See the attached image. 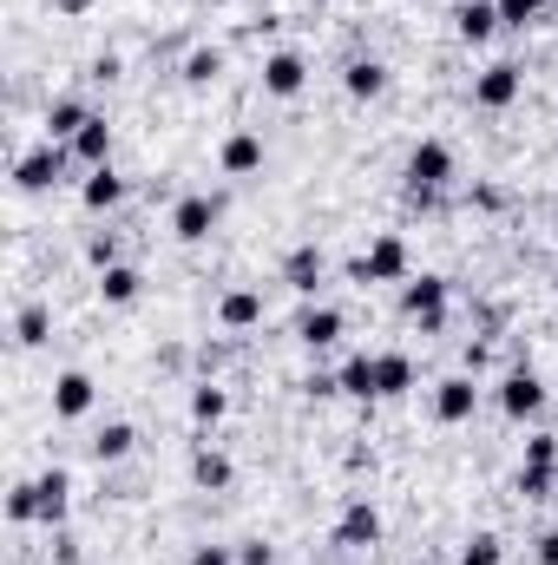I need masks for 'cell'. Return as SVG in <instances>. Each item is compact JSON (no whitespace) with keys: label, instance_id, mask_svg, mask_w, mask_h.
Here are the masks:
<instances>
[{"label":"cell","instance_id":"obj_20","mask_svg":"<svg viewBox=\"0 0 558 565\" xmlns=\"http://www.w3.org/2000/svg\"><path fill=\"white\" fill-rule=\"evenodd\" d=\"M375 382H382V402H395V395L415 388V362H408L401 349H382V355H375Z\"/></svg>","mask_w":558,"mask_h":565},{"label":"cell","instance_id":"obj_25","mask_svg":"<svg viewBox=\"0 0 558 565\" xmlns=\"http://www.w3.org/2000/svg\"><path fill=\"white\" fill-rule=\"evenodd\" d=\"M86 119H93V113H86L79 99H53V106H46V145H53V139H66V145H73Z\"/></svg>","mask_w":558,"mask_h":565},{"label":"cell","instance_id":"obj_9","mask_svg":"<svg viewBox=\"0 0 558 565\" xmlns=\"http://www.w3.org/2000/svg\"><path fill=\"white\" fill-rule=\"evenodd\" d=\"M401 302H408V316H415L420 329H440V316H447V282L440 277H408L401 282Z\"/></svg>","mask_w":558,"mask_h":565},{"label":"cell","instance_id":"obj_38","mask_svg":"<svg viewBox=\"0 0 558 565\" xmlns=\"http://www.w3.org/2000/svg\"><path fill=\"white\" fill-rule=\"evenodd\" d=\"M53 7H60V13H86L93 0H53Z\"/></svg>","mask_w":558,"mask_h":565},{"label":"cell","instance_id":"obj_31","mask_svg":"<svg viewBox=\"0 0 558 565\" xmlns=\"http://www.w3.org/2000/svg\"><path fill=\"white\" fill-rule=\"evenodd\" d=\"M500 7V26H533L546 7H558V0H493Z\"/></svg>","mask_w":558,"mask_h":565},{"label":"cell","instance_id":"obj_10","mask_svg":"<svg viewBox=\"0 0 558 565\" xmlns=\"http://www.w3.org/2000/svg\"><path fill=\"white\" fill-rule=\"evenodd\" d=\"M217 164H224V178H250V171H264V139L244 126V132H230V139L217 145Z\"/></svg>","mask_w":558,"mask_h":565},{"label":"cell","instance_id":"obj_23","mask_svg":"<svg viewBox=\"0 0 558 565\" xmlns=\"http://www.w3.org/2000/svg\"><path fill=\"white\" fill-rule=\"evenodd\" d=\"M342 86H348V99H382L388 93V66L382 60H348Z\"/></svg>","mask_w":558,"mask_h":565},{"label":"cell","instance_id":"obj_36","mask_svg":"<svg viewBox=\"0 0 558 565\" xmlns=\"http://www.w3.org/2000/svg\"><path fill=\"white\" fill-rule=\"evenodd\" d=\"M184 565H237V553H230V546H197Z\"/></svg>","mask_w":558,"mask_h":565},{"label":"cell","instance_id":"obj_34","mask_svg":"<svg viewBox=\"0 0 558 565\" xmlns=\"http://www.w3.org/2000/svg\"><path fill=\"white\" fill-rule=\"evenodd\" d=\"M86 264H93V270H112V264H119V244H112V237H93V244H86Z\"/></svg>","mask_w":558,"mask_h":565},{"label":"cell","instance_id":"obj_33","mask_svg":"<svg viewBox=\"0 0 558 565\" xmlns=\"http://www.w3.org/2000/svg\"><path fill=\"white\" fill-rule=\"evenodd\" d=\"M526 467H558V434H533L526 440Z\"/></svg>","mask_w":558,"mask_h":565},{"label":"cell","instance_id":"obj_15","mask_svg":"<svg viewBox=\"0 0 558 565\" xmlns=\"http://www.w3.org/2000/svg\"><path fill=\"white\" fill-rule=\"evenodd\" d=\"M335 388L348 395V402H382V382H375V355L362 349V355H348L342 362V375H335Z\"/></svg>","mask_w":558,"mask_h":565},{"label":"cell","instance_id":"obj_39","mask_svg":"<svg viewBox=\"0 0 558 565\" xmlns=\"http://www.w3.org/2000/svg\"><path fill=\"white\" fill-rule=\"evenodd\" d=\"M420 565H433V559H420Z\"/></svg>","mask_w":558,"mask_h":565},{"label":"cell","instance_id":"obj_13","mask_svg":"<svg viewBox=\"0 0 558 565\" xmlns=\"http://www.w3.org/2000/svg\"><path fill=\"white\" fill-rule=\"evenodd\" d=\"M79 204H86V211H119V204H126V178H119L112 164H93L86 184H79Z\"/></svg>","mask_w":558,"mask_h":565},{"label":"cell","instance_id":"obj_24","mask_svg":"<svg viewBox=\"0 0 558 565\" xmlns=\"http://www.w3.org/2000/svg\"><path fill=\"white\" fill-rule=\"evenodd\" d=\"M46 335H53V309H46V302H26V309L13 316V342H20V349H46Z\"/></svg>","mask_w":558,"mask_h":565},{"label":"cell","instance_id":"obj_26","mask_svg":"<svg viewBox=\"0 0 558 565\" xmlns=\"http://www.w3.org/2000/svg\"><path fill=\"white\" fill-rule=\"evenodd\" d=\"M139 270L132 264H112V270H99V296L112 302V309H126V302H139Z\"/></svg>","mask_w":558,"mask_h":565},{"label":"cell","instance_id":"obj_14","mask_svg":"<svg viewBox=\"0 0 558 565\" xmlns=\"http://www.w3.org/2000/svg\"><path fill=\"white\" fill-rule=\"evenodd\" d=\"M270 309H264V289H224L217 296V322L224 329H257Z\"/></svg>","mask_w":558,"mask_h":565},{"label":"cell","instance_id":"obj_7","mask_svg":"<svg viewBox=\"0 0 558 565\" xmlns=\"http://www.w3.org/2000/svg\"><path fill=\"white\" fill-rule=\"evenodd\" d=\"M500 408H506L513 422H533V415L546 408V382H539L533 369H513V375L500 382Z\"/></svg>","mask_w":558,"mask_h":565},{"label":"cell","instance_id":"obj_3","mask_svg":"<svg viewBox=\"0 0 558 565\" xmlns=\"http://www.w3.org/2000/svg\"><path fill=\"white\" fill-rule=\"evenodd\" d=\"M355 277L362 282H408V244H401L395 231H382V237L368 244V257L355 264Z\"/></svg>","mask_w":558,"mask_h":565},{"label":"cell","instance_id":"obj_1","mask_svg":"<svg viewBox=\"0 0 558 565\" xmlns=\"http://www.w3.org/2000/svg\"><path fill=\"white\" fill-rule=\"evenodd\" d=\"M519 93H526V73H519L513 60H493V66L473 79V106H486V113H506Z\"/></svg>","mask_w":558,"mask_h":565},{"label":"cell","instance_id":"obj_11","mask_svg":"<svg viewBox=\"0 0 558 565\" xmlns=\"http://www.w3.org/2000/svg\"><path fill=\"white\" fill-rule=\"evenodd\" d=\"M302 86H309L302 53H270V60H264V93H270V99H296Z\"/></svg>","mask_w":558,"mask_h":565},{"label":"cell","instance_id":"obj_19","mask_svg":"<svg viewBox=\"0 0 558 565\" xmlns=\"http://www.w3.org/2000/svg\"><path fill=\"white\" fill-rule=\"evenodd\" d=\"M282 277H289L296 296H315V289H322V250H315V244H296L289 264H282Z\"/></svg>","mask_w":558,"mask_h":565},{"label":"cell","instance_id":"obj_17","mask_svg":"<svg viewBox=\"0 0 558 565\" xmlns=\"http://www.w3.org/2000/svg\"><path fill=\"white\" fill-rule=\"evenodd\" d=\"M53 178H60V151H53V145L26 151V158L13 164V184H20V191H53Z\"/></svg>","mask_w":558,"mask_h":565},{"label":"cell","instance_id":"obj_5","mask_svg":"<svg viewBox=\"0 0 558 565\" xmlns=\"http://www.w3.org/2000/svg\"><path fill=\"white\" fill-rule=\"evenodd\" d=\"M335 546H348V553H368V546H382V513H375V500H348V507H342Z\"/></svg>","mask_w":558,"mask_h":565},{"label":"cell","instance_id":"obj_32","mask_svg":"<svg viewBox=\"0 0 558 565\" xmlns=\"http://www.w3.org/2000/svg\"><path fill=\"white\" fill-rule=\"evenodd\" d=\"M7 520H13V526H26V520H40V493H33V480H20V487L7 493Z\"/></svg>","mask_w":558,"mask_h":565},{"label":"cell","instance_id":"obj_22","mask_svg":"<svg viewBox=\"0 0 558 565\" xmlns=\"http://www.w3.org/2000/svg\"><path fill=\"white\" fill-rule=\"evenodd\" d=\"M132 447H139V427H132V422H106L99 434H93V460H99V467H112V460H126Z\"/></svg>","mask_w":558,"mask_h":565},{"label":"cell","instance_id":"obj_35","mask_svg":"<svg viewBox=\"0 0 558 565\" xmlns=\"http://www.w3.org/2000/svg\"><path fill=\"white\" fill-rule=\"evenodd\" d=\"M237 565H277V553H270L264 540H244V546H237Z\"/></svg>","mask_w":558,"mask_h":565},{"label":"cell","instance_id":"obj_21","mask_svg":"<svg viewBox=\"0 0 558 565\" xmlns=\"http://www.w3.org/2000/svg\"><path fill=\"white\" fill-rule=\"evenodd\" d=\"M73 158H79L86 171H93V164H112V126H106L99 113L79 126V139H73Z\"/></svg>","mask_w":558,"mask_h":565},{"label":"cell","instance_id":"obj_4","mask_svg":"<svg viewBox=\"0 0 558 565\" xmlns=\"http://www.w3.org/2000/svg\"><path fill=\"white\" fill-rule=\"evenodd\" d=\"M211 231H217V198H197V191H191V198L171 204V237H178V244H204Z\"/></svg>","mask_w":558,"mask_h":565},{"label":"cell","instance_id":"obj_12","mask_svg":"<svg viewBox=\"0 0 558 565\" xmlns=\"http://www.w3.org/2000/svg\"><path fill=\"white\" fill-rule=\"evenodd\" d=\"M453 33H460L466 46H486V40L500 33V7H493V0H460V13H453Z\"/></svg>","mask_w":558,"mask_h":565},{"label":"cell","instance_id":"obj_6","mask_svg":"<svg viewBox=\"0 0 558 565\" xmlns=\"http://www.w3.org/2000/svg\"><path fill=\"white\" fill-rule=\"evenodd\" d=\"M447 178H453V151L440 139H420L415 151H408V184H415V191H440Z\"/></svg>","mask_w":558,"mask_h":565},{"label":"cell","instance_id":"obj_8","mask_svg":"<svg viewBox=\"0 0 558 565\" xmlns=\"http://www.w3.org/2000/svg\"><path fill=\"white\" fill-rule=\"evenodd\" d=\"M473 408H480V382H473V375H447V382L433 388V415L447 427L473 422Z\"/></svg>","mask_w":558,"mask_h":565},{"label":"cell","instance_id":"obj_37","mask_svg":"<svg viewBox=\"0 0 558 565\" xmlns=\"http://www.w3.org/2000/svg\"><path fill=\"white\" fill-rule=\"evenodd\" d=\"M539 565H558V526L546 533V540H539Z\"/></svg>","mask_w":558,"mask_h":565},{"label":"cell","instance_id":"obj_16","mask_svg":"<svg viewBox=\"0 0 558 565\" xmlns=\"http://www.w3.org/2000/svg\"><path fill=\"white\" fill-rule=\"evenodd\" d=\"M33 493H40V520L53 526V520H66V507H73V473H66V467H46V473L33 480Z\"/></svg>","mask_w":558,"mask_h":565},{"label":"cell","instance_id":"obj_2","mask_svg":"<svg viewBox=\"0 0 558 565\" xmlns=\"http://www.w3.org/2000/svg\"><path fill=\"white\" fill-rule=\"evenodd\" d=\"M93 402H99V382H93L86 369H60V375H53V415H60V422H86Z\"/></svg>","mask_w":558,"mask_h":565},{"label":"cell","instance_id":"obj_27","mask_svg":"<svg viewBox=\"0 0 558 565\" xmlns=\"http://www.w3.org/2000/svg\"><path fill=\"white\" fill-rule=\"evenodd\" d=\"M296 335H302V349H329V342L342 335V309H309Z\"/></svg>","mask_w":558,"mask_h":565},{"label":"cell","instance_id":"obj_29","mask_svg":"<svg viewBox=\"0 0 558 565\" xmlns=\"http://www.w3.org/2000/svg\"><path fill=\"white\" fill-rule=\"evenodd\" d=\"M217 73H224V53H217V46H197V53L184 60V79H191V86H211Z\"/></svg>","mask_w":558,"mask_h":565},{"label":"cell","instance_id":"obj_18","mask_svg":"<svg viewBox=\"0 0 558 565\" xmlns=\"http://www.w3.org/2000/svg\"><path fill=\"white\" fill-rule=\"evenodd\" d=\"M191 480H197L204 493H224V487L237 480V467H230L224 447H197V454H191Z\"/></svg>","mask_w":558,"mask_h":565},{"label":"cell","instance_id":"obj_30","mask_svg":"<svg viewBox=\"0 0 558 565\" xmlns=\"http://www.w3.org/2000/svg\"><path fill=\"white\" fill-rule=\"evenodd\" d=\"M506 559V546H500V533H473L466 546H460V565H500Z\"/></svg>","mask_w":558,"mask_h":565},{"label":"cell","instance_id":"obj_28","mask_svg":"<svg viewBox=\"0 0 558 565\" xmlns=\"http://www.w3.org/2000/svg\"><path fill=\"white\" fill-rule=\"evenodd\" d=\"M224 415H230V395H224V388H211V382H204V388H191V422H197V427H217Z\"/></svg>","mask_w":558,"mask_h":565}]
</instances>
